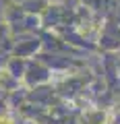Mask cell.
<instances>
[{
    "mask_svg": "<svg viewBox=\"0 0 120 124\" xmlns=\"http://www.w3.org/2000/svg\"><path fill=\"white\" fill-rule=\"evenodd\" d=\"M23 79L29 83V87H31V89L33 87H41V85L50 79V70H48V66L41 64L40 60L27 62V70H25V75H23Z\"/></svg>",
    "mask_w": 120,
    "mask_h": 124,
    "instance_id": "cell-1",
    "label": "cell"
},
{
    "mask_svg": "<svg viewBox=\"0 0 120 124\" xmlns=\"http://www.w3.org/2000/svg\"><path fill=\"white\" fill-rule=\"evenodd\" d=\"M40 46H41V41L37 39V37H27V39H23V41H17V44L13 46V58H29V56H33V54L40 50Z\"/></svg>",
    "mask_w": 120,
    "mask_h": 124,
    "instance_id": "cell-2",
    "label": "cell"
},
{
    "mask_svg": "<svg viewBox=\"0 0 120 124\" xmlns=\"http://www.w3.org/2000/svg\"><path fill=\"white\" fill-rule=\"evenodd\" d=\"M6 70H8L10 77H15V79H23V75H25L27 70V60H23V58H13L10 56V60L6 62Z\"/></svg>",
    "mask_w": 120,
    "mask_h": 124,
    "instance_id": "cell-3",
    "label": "cell"
},
{
    "mask_svg": "<svg viewBox=\"0 0 120 124\" xmlns=\"http://www.w3.org/2000/svg\"><path fill=\"white\" fill-rule=\"evenodd\" d=\"M17 85H19V81L15 79V77H10L8 75V70H2V68H0V89H2V91H15V89H17Z\"/></svg>",
    "mask_w": 120,
    "mask_h": 124,
    "instance_id": "cell-4",
    "label": "cell"
},
{
    "mask_svg": "<svg viewBox=\"0 0 120 124\" xmlns=\"http://www.w3.org/2000/svg\"><path fill=\"white\" fill-rule=\"evenodd\" d=\"M106 114L102 110H87L83 114V124H104Z\"/></svg>",
    "mask_w": 120,
    "mask_h": 124,
    "instance_id": "cell-5",
    "label": "cell"
},
{
    "mask_svg": "<svg viewBox=\"0 0 120 124\" xmlns=\"http://www.w3.org/2000/svg\"><path fill=\"white\" fill-rule=\"evenodd\" d=\"M114 124H120V112L116 114V118H114Z\"/></svg>",
    "mask_w": 120,
    "mask_h": 124,
    "instance_id": "cell-6",
    "label": "cell"
}]
</instances>
